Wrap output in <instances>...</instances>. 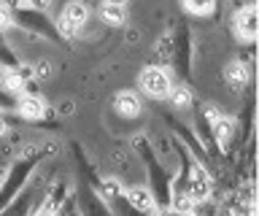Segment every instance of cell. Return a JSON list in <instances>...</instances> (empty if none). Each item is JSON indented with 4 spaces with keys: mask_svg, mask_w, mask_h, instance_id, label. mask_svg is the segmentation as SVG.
<instances>
[{
    "mask_svg": "<svg viewBox=\"0 0 259 216\" xmlns=\"http://www.w3.org/2000/svg\"><path fill=\"white\" fill-rule=\"evenodd\" d=\"M11 22V9L8 6H0V25H8Z\"/></svg>",
    "mask_w": 259,
    "mask_h": 216,
    "instance_id": "cell-17",
    "label": "cell"
},
{
    "mask_svg": "<svg viewBox=\"0 0 259 216\" xmlns=\"http://www.w3.org/2000/svg\"><path fill=\"white\" fill-rule=\"evenodd\" d=\"M100 192H103L105 197H116V195H119V184L113 181V179H111V181H103V187H100Z\"/></svg>",
    "mask_w": 259,
    "mask_h": 216,
    "instance_id": "cell-16",
    "label": "cell"
},
{
    "mask_svg": "<svg viewBox=\"0 0 259 216\" xmlns=\"http://www.w3.org/2000/svg\"><path fill=\"white\" fill-rule=\"evenodd\" d=\"M35 216H57V213L52 211V208H40V211H38Z\"/></svg>",
    "mask_w": 259,
    "mask_h": 216,
    "instance_id": "cell-18",
    "label": "cell"
},
{
    "mask_svg": "<svg viewBox=\"0 0 259 216\" xmlns=\"http://www.w3.org/2000/svg\"><path fill=\"white\" fill-rule=\"evenodd\" d=\"M189 195L197 200H205L208 195H210V187H213V184H210V176H208V170L202 165H192V176H189Z\"/></svg>",
    "mask_w": 259,
    "mask_h": 216,
    "instance_id": "cell-7",
    "label": "cell"
},
{
    "mask_svg": "<svg viewBox=\"0 0 259 216\" xmlns=\"http://www.w3.org/2000/svg\"><path fill=\"white\" fill-rule=\"evenodd\" d=\"M248 78H251L248 68L243 65V62H238V60H232L230 65L224 68V81L230 84L232 90H243V87L248 84Z\"/></svg>",
    "mask_w": 259,
    "mask_h": 216,
    "instance_id": "cell-9",
    "label": "cell"
},
{
    "mask_svg": "<svg viewBox=\"0 0 259 216\" xmlns=\"http://www.w3.org/2000/svg\"><path fill=\"white\" fill-rule=\"evenodd\" d=\"M89 6L84 0H70L68 6L60 11V19H57V27H60V35L65 38H78L84 33L87 22H89Z\"/></svg>",
    "mask_w": 259,
    "mask_h": 216,
    "instance_id": "cell-1",
    "label": "cell"
},
{
    "mask_svg": "<svg viewBox=\"0 0 259 216\" xmlns=\"http://www.w3.org/2000/svg\"><path fill=\"white\" fill-rule=\"evenodd\" d=\"M138 87H141V92L146 95V98L167 100L173 81H170V76H167V70H165V68L149 65V68H143V70H141V76H138Z\"/></svg>",
    "mask_w": 259,
    "mask_h": 216,
    "instance_id": "cell-2",
    "label": "cell"
},
{
    "mask_svg": "<svg viewBox=\"0 0 259 216\" xmlns=\"http://www.w3.org/2000/svg\"><path fill=\"white\" fill-rule=\"evenodd\" d=\"M46 103L38 98V95H19V100H16V114L22 119H27V122H38V119L46 116Z\"/></svg>",
    "mask_w": 259,
    "mask_h": 216,
    "instance_id": "cell-4",
    "label": "cell"
},
{
    "mask_svg": "<svg viewBox=\"0 0 259 216\" xmlns=\"http://www.w3.org/2000/svg\"><path fill=\"white\" fill-rule=\"evenodd\" d=\"M6 130H8V127H6V122H3V119H0V135H3Z\"/></svg>",
    "mask_w": 259,
    "mask_h": 216,
    "instance_id": "cell-20",
    "label": "cell"
},
{
    "mask_svg": "<svg viewBox=\"0 0 259 216\" xmlns=\"http://www.w3.org/2000/svg\"><path fill=\"white\" fill-rule=\"evenodd\" d=\"M184 11L192 14V17H208L210 11L216 9V0H181Z\"/></svg>",
    "mask_w": 259,
    "mask_h": 216,
    "instance_id": "cell-12",
    "label": "cell"
},
{
    "mask_svg": "<svg viewBox=\"0 0 259 216\" xmlns=\"http://www.w3.org/2000/svg\"><path fill=\"white\" fill-rule=\"evenodd\" d=\"M130 205L135 208V211H143V213H151L154 208H157V203H154V195L146 187H133L130 192H124Z\"/></svg>",
    "mask_w": 259,
    "mask_h": 216,
    "instance_id": "cell-8",
    "label": "cell"
},
{
    "mask_svg": "<svg viewBox=\"0 0 259 216\" xmlns=\"http://www.w3.org/2000/svg\"><path fill=\"white\" fill-rule=\"evenodd\" d=\"M113 108H116V114L119 116H124V119H135V116H141V111H143V103L141 98H138V92H119L116 98H113Z\"/></svg>",
    "mask_w": 259,
    "mask_h": 216,
    "instance_id": "cell-5",
    "label": "cell"
},
{
    "mask_svg": "<svg viewBox=\"0 0 259 216\" xmlns=\"http://www.w3.org/2000/svg\"><path fill=\"white\" fill-rule=\"evenodd\" d=\"M194 205H197V200H194V197L189 195V192H178L176 200H173V205H170V208H173V211H176L178 216H186V213H192V211H194Z\"/></svg>",
    "mask_w": 259,
    "mask_h": 216,
    "instance_id": "cell-14",
    "label": "cell"
},
{
    "mask_svg": "<svg viewBox=\"0 0 259 216\" xmlns=\"http://www.w3.org/2000/svg\"><path fill=\"white\" fill-rule=\"evenodd\" d=\"M0 87L11 95H24L27 92V78L16 70H0Z\"/></svg>",
    "mask_w": 259,
    "mask_h": 216,
    "instance_id": "cell-11",
    "label": "cell"
},
{
    "mask_svg": "<svg viewBox=\"0 0 259 216\" xmlns=\"http://www.w3.org/2000/svg\"><path fill=\"white\" fill-rule=\"evenodd\" d=\"M208 122H210V130H213L216 141L222 143V146H227L232 138V133H235V122L230 116H224L222 111H213V108L208 111Z\"/></svg>",
    "mask_w": 259,
    "mask_h": 216,
    "instance_id": "cell-6",
    "label": "cell"
},
{
    "mask_svg": "<svg viewBox=\"0 0 259 216\" xmlns=\"http://www.w3.org/2000/svg\"><path fill=\"white\" fill-rule=\"evenodd\" d=\"M35 76L38 78H49V76H52V62H49V60H38L35 62Z\"/></svg>",
    "mask_w": 259,
    "mask_h": 216,
    "instance_id": "cell-15",
    "label": "cell"
},
{
    "mask_svg": "<svg viewBox=\"0 0 259 216\" xmlns=\"http://www.w3.org/2000/svg\"><path fill=\"white\" fill-rule=\"evenodd\" d=\"M167 100L173 103L176 108H189L192 106V92H189V87H170V95H167Z\"/></svg>",
    "mask_w": 259,
    "mask_h": 216,
    "instance_id": "cell-13",
    "label": "cell"
},
{
    "mask_svg": "<svg viewBox=\"0 0 259 216\" xmlns=\"http://www.w3.org/2000/svg\"><path fill=\"white\" fill-rule=\"evenodd\" d=\"M100 22L108 27H121L127 22V6H111V3H103L100 6Z\"/></svg>",
    "mask_w": 259,
    "mask_h": 216,
    "instance_id": "cell-10",
    "label": "cell"
},
{
    "mask_svg": "<svg viewBox=\"0 0 259 216\" xmlns=\"http://www.w3.org/2000/svg\"><path fill=\"white\" fill-rule=\"evenodd\" d=\"M103 3H111V6H127V0H103Z\"/></svg>",
    "mask_w": 259,
    "mask_h": 216,
    "instance_id": "cell-19",
    "label": "cell"
},
{
    "mask_svg": "<svg viewBox=\"0 0 259 216\" xmlns=\"http://www.w3.org/2000/svg\"><path fill=\"white\" fill-rule=\"evenodd\" d=\"M232 33L240 44H254L259 33V22H256V9L254 6H243L232 19Z\"/></svg>",
    "mask_w": 259,
    "mask_h": 216,
    "instance_id": "cell-3",
    "label": "cell"
}]
</instances>
